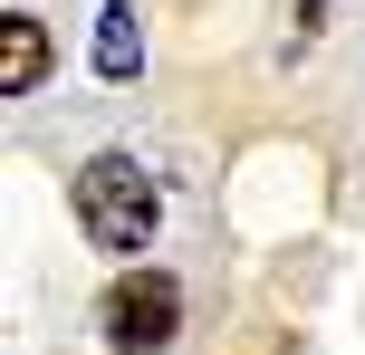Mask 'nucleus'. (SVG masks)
Segmentation results:
<instances>
[{
  "label": "nucleus",
  "mask_w": 365,
  "mask_h": 355,
  "mask_svg": "<svg viewBox=\"0 0 365 355\" xmlns=\"http://www.w3.org/2000/svg\"><path fill=\"white\" fill-rule=\"evenodd\" d=\"M154 221H164V192H154V173L135 164V154H96V164L77 173V231H87L96 250L135 260V250L154 240Z\"/></svg>",
  "instance_id": "nucleus-1"
},
{
  "label": "nucleus",
  "mask_w": 365,
  "mask_h": 355,
  "mask_svg": "<svg viewBox=\"0 0 365 355\" xmlns=\"http://www.w3.org/2000/svg\"><path fill=\"white\" fill-rule=\"evenodd\" d=\"M173 337H182V288L164 269H125L106 288V346L115 355H164Z\"/></svg>",
  "instance_id": "nucleus-2"
},
{
  "label": "nucleus",
  "mask_w": 365,
  "mask_h": 355,
  "mask_svg": "<svg viewBox=\"0 0 365 355\" xmlns=\"http://www.w3.org/2000/svg\"><path fill=\"white\" fill-rule=\"evenodd\" d=\"M38 77H48V29L29 10H10L0 19V96H38Z\"/></svg>",
  "instance_id": "nucleus-3"
},
{
  "label": "nucleus",
  "mask_w": 365,
  "mask_h": 355,
  "mask_svg": "<svg viewBox=\"0 0 365 355\" xmlns=\"http://www.w3.org/2000/svg\"><path fill=\"white\" fill-rule=\"evenodd\" d=\"M135 68H145V19H135V0H106V10H96V77L125 87Z\"/></svg>",
  "instance_id": "nucleus-4"
},
{
  "label": "nucleus",
  "mask_w": 365,
  "mask_h": 355,
  "mask_svg": "<svg viewBox=\"0 0 365 355\" xmlns=\"http://www.w3.org/2000/svg\"><path fill=\"white\" fill-rule=\"evenodd\" d=\"M317 10H327V0H298V19H317Z\"/></svg>",
  "instance_id": "nucleus-5"
}]
</instances>
